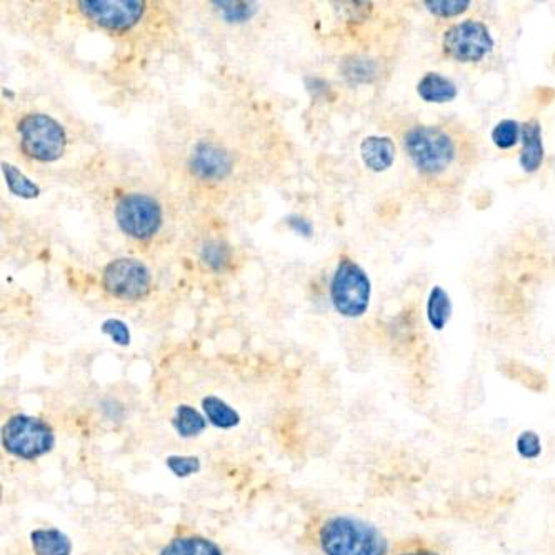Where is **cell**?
<instances>
[{
    "label": "cell",
    "mask_w": 555,
    "mask_h": 555,
    "mask_svg": "<svg viewBox=\"0 0 555 555\" xmlns=\"http://www.w3.org/2000/svg\"><path fill=\"white\" fill-rule=\"evenodd\" d=\"M325 555H389V540L374 524L352 515H334L320 525Z\"/></svg>",
    "instance_id": "obj_1"
},
{
    "label": "cell",
    "mask_w": 555,
    "mask_h": 555,
    "mask_svg": "<svg viewBox=\"0 0 555 555\" xmlns=\"http://www.w3.org/2000/svg\"><path fill=\"white\" fill-rule=\"evenodd\" d=\"M404 149L422 174L439 175L455 159V142L447 130L435 125H415L404 135Z\"/></svg>",
    "instance_id": "obj_2"
},
{
    "label": "cell",
    "mask_w": 555,
    "mask_h": 555,
    "mask_svg": "<svg viewBox=\"0 0 555 555\" xmlns=\"http://www.w3.org/2000/svg\"><path fill=\"white\" fill-rule=\"evenodd\" d=\"M2 445L17 459H39L54 449V430L39 417L12 415L2 429Z\"/></svg>",
    "instance_id": "obj_3"
},
{
    "label": "cell",
    "mask_w": 555,
    "mask_h": 555,
    "mask_svg": "<svg viewBox=\"0 0 555 555\" xmlns=\"http://www.w3.org/2000/svg\"><path fill=\"white\" fill-rule=\"evenodd\" d=\"M369 275L349 257H342L330 282V299L335 310L344 317L357 319L367 312L370 304Z\"/></svg>",
    "instance_id": "obj_4"
},
{
    "label": "cell",
    "mask_w": 555,
    "mask_h": 555,
    "mask_svg": "<svg viewBox=\"0 0 555 555\" xmlns=\"http://www.w3.org/2000/svg\"><path fill=\"white\" fill-rule=\"evenodd\" d=\"M20 149L30 159L55 162L64 154L67 137L57 120L47 114H27L17 124Z\"/></svg>",
    "instance_id": "obj_5"
},
{
    "label": "cell",
    "mask_w": 555,
    "mask_h": 555,
    "mask_svg": "<svg viewBox=\"0 0 555 555\" xmlns=\"http://www.w3.org/2000/svg\"><path fill=\"white\" fill-rule=\"evenodd\" d=\"M115 220L125 235L132 239L149 240L162 225V207L154 197L132 192L120 197L115 205Z\"/></svg>",
    "instance_id": "obj_6"
},
{
    "label": "cell",
    "mask_w": 555,
    "mask_h": 555,
    "mask_svg": "<svg viewBox=\"0 0 555 555\" xmlns=\"http://www.w3.org/2000/svg\"><path fill=\"white\" fill-rule=\"evenodd\" d=\"M442 49L450 59L472 64L480 62L485 55L494 49V39L487 25L479 20H464L459 24L450 25L442 37Z\"/></svg>",
    "instance_id": "obj_7"
},
{
    "label": "cell",
    "mask_w": 555,
    "mask_h": 555,
    "mask_svg": "<svg viewBox=\"0 0 555 555\" xmlns=\"http://www.w3.org/2000/svg\"><path fill=\"white\" fill-rule=\"evenodd\" d=\"M150 272L145 264L132 257H120L105 265L102 285L112 297L140 300L150 292Z\"/></svg>",
    "instance_id": "obj_8"
},
{
    "label": "cell",
    "mask_w": 555,
    "mask_h": 555,
    "mask_svg": "<svg viewBox=\"0 0 555 555\" xmlns=\"http://www.w3.org/2000/svg\"><path fill=\"white\" fill-rule=\"evenodd\" d=\"M79 9L94 24L125 32L142 19L145 4L142 0H80Z\"/></svg>",
    "instance_id": "obj_9"
},
{
    "label": "cell",
    "mask_w": 555,
    "mask_h": 555,
    "mask_svg": "<svg viewBox=\"0 0 555 555\" xmlns=\"http://www.w3.org/2000/svg\"><path fill=\"white\" fill-rule=\"evenodd\" d=\"M190 170L202 180H222L232 172V159L212 142H199L192 150Z\"/></svg>",
    "instance_id": "obj_10"
},
{
    "label": "cell",
    "mask_w": 555,
    "mask_h": 555,
    "mask_svg": "<svg viewBox=\"0 0 555 555\" xmlns=\"http://www.w3.org/2000/svg\"><path fill=\"white\" fill-rule=\"evenodd\" d=\"M520 167L527 174H534L544 162V144H542V127L539 120H529L522 125V152L519 157Z\"/></svg>",
    "instance_id": "obj_11"
},
{
    "label": "cell",
    "mask_w": 555,
    "mask_h": 555,
    "mask_svg": "<svg viewBox=\"0 0 555 555\" xmlns=\"http://www.w3.org/2000/svg\"><path fill=\"white\" fill-rule=\"evenodd\" d=\"M360 155L365 167L372 172H385L395 160V145L389 137L370 135L360 144Z\"/></svg>",
    "instance_id": "obj_12"
},
{
    "label": "cell",
    "mask_w": 555,
    "mask_h": 555,
    "mask_svg": "<svg viewBox=\"0 0 555 555\" xmlns=\"http://www.w3.org/2000/svg\"><path fill=\"white\" fill-rule=\"evenodd\" d=\"M417 94L420 99L429 104H445V102H452L459 94V90L454 80L439 72H429L419 80Z\"/></svg>",
    "instance_id": "obj_13"
},
{
    "label": "cell",
    "mask_w": 555,
    "mask_h": 555,
    "mask_svg": "<svg viewBox=\"0 0 555 555\" xmlns=\"http://www.w3.org/2000/svg\"><path fill=\"white\" fill-rule=\"evenodd\" d=\"M35 555H70L72 542L59 529H37L30 534Z\"/></svg>",
    "instance_id": "obj_14"
},
{
    "label": "cell",
    "mask_w": 555,
    "mask_h": 555,
    "mask_svg": "<svg viewBox=\"0 0 555 555\" xmlns=\"http://www.w3.org/2000/svg\"><path fill=\"white\" fill-rule=\"evenodd\" d=\"M160 555H224L219 545L199 535H184L170 540Z\"/></svg>",
    "instance_id": "obj_15"
},
{
    "label": "cell",
    "mask_w": 555,
    "mask_h": 555,
    "mask_svg": "<svg viewBox=\"0 0 555 555\" xmlns=\"http://www.w3.org/2000/svg\"><path fill=\"white\" fill-rule=\"evenodd\" d=\"M202 409L210 424L219 429H234L240 424L239 412L215 395H207L202 399Z\"/></svg>",
    "instance_id": "obj_16"
},
{
    "label": "cell",
    "mask_w": 555,
    "mask_h": 555,
    "mask_svg": "<svg viewBox=\"0 0 555 555\" xmlns=\"http://www.w3.org/2000/svg\"><path fill=\"white\" fill-rule=\"evenodd\" d=\"M452 317V300L440 285H435L430 290L427 299V319L434 330H444Z\"/></svg>",
    "instance_id": "obj_17"
},
{
    "label": "cell",
    "mask_w": 555,
    "mask_h": 555,
    "mask_svg": "<svg viewBox=\"0 0 555 555\" xmlns=\"http://www.w3.org/2000/svg\"><path fill=\"white\" fill-rule=\"evenodd\" d=\"M172 425H174V429L177 430L180 437L190 439V437H197V435L204 432L205 427H207V420H205L204 415L200 414L199 410L190 407V405L182 404L175 410Z\"/></svg>",
    "instance_id": "obj_18"
},
{
    "label": "cell",
    "mask_w": 555,
    "mask_h": 555,
    "mask_svg": "<svg viewBox=\"0 0 555 555\" xmlns=\"http://www.w3.org/2000/svg\"><path fill=\"white\" fill-rule=\"evenodd\" d=\"M2 172H4L5 184H7L12 194L22 197V199H37L39 197V185L35 184L34 180H30L27 175L22 174L15 165L4 162Z\"/></svg>",
    "instance_id": "obj_19"
},
{
    "label": "cell",
    "mask_w": 555,
    "mask_h": 555,
    "mask_svg": "<svg viewBox=\"0 0 555 555\" xmlns=\"http://www.w3.org/2000/svg\"><path fill=\"white\" fill-rule=\"evenodd\" d=\"M522 135V125L517 120L505 119L492 130V142L500 150H509L517 145Z\"/></svg>",
    "instance_id": "obj_20"
},
{
    "label": "cell",
    "mask_w": 555,
    "mask_h": 555,
    "mask_svg": "<svg viewBox=\"0 0 555 555\" xmlns=\"http://www.w3.org/2000/svg\"><path fill=\"white\" fill-rule=\"evenodd\" d=\"M214 5L227 22H237V24L252 19L259 9V5L255 2H239V0L234 2L222 0V2H214Z\"/></svg>",
    "instance_id": "obj_21"
},
{
    "label": "cell",
    "mask_w": 555,
    "mask_h": 555,
    "mask_svg": "<svg viewBox=\"0 0 555 555\" xmlns=\"http://www.w3.org/2000/svg\"><path fill=\"white\" fill-rule=\"evenodd\" d=\"M229 259V247L219 242V240H210V242L204 245V249H202V260H204V264L207 265L209 269L217 270V272L224 269Z\"/></svg>",
    "instance_id": "obj_22"
},
{
    "label": "cell",
    "mask_w": 555,
    "mask_h": 555,
    "mask_svg": "<svg viewBox=\"0 0 555 555\" xmlns=\"http://www.w3.org/2000/svg\"><path fill=\"white\" fill-rule=\"evenodd\" d=\"M515 450L524 460H537L542 454V440L535 430L520 432L515 440Z\"/></svg>",
    "instance_id": "obj_23"
},
{
    "label": "cell",
    "mask_w": 555,
    "mask_h": 555,
    "mask_svg": "<svg viewBox=\"0 0 555 555\" xmlns=\"http://www.w3.org/2000/svg\"><path fill=\"white\" fill-rule=\"evenodd\" d=\"M469 5L470 2L467 0H427L425 2V7L430 14L442 17V19L464 14L465 10L469 9Z\"/></svg>",
    "instance_id": "obj_24"
},
{
    "label": "cell",
    "mask_w": 555,
    "mask_h": 555,
    "mask_svg": "<svg viewBox=\"0 0 555 555\" xmlns=\"http://www.w3.org/2000/svg\"><path fill=\"white\" fill-rule=\"evenodd\" d=\"M165 464L172 474L182 477V479L197 474L200 470L199 457H194V455H169L165 459Z\"/></svg>",
    "instance_id": "obj_25"
},
{
    "label": "cell",
    "mask_w": 555,
    "mask_h": 555,
    "mask_svg": "<svg viewBox=\"0 0 555 555\" xmlns=\"http://www.w3.org/2000/svg\"><path fill=\"white\" fill-rule=\"evenodd\" d=\"M100 330H102L105 335H109L112 342H115L117 345L125 347V345L130 344V330L127 324L122 322V320L107 319L104 324H102V327H100Z\"/></svg>",
    "instance_id": "obj_26"
},
{
    "label": "cell",
    "mask_w": 555,
    "mask_h": 555,
    "mask_svg": "<svg viewBox=\"0 0 555 555\" xmlns=\"http://www.w3.org/2000/svg\"><path fill=\"white\" fill-rule=\"evenodd\" d=\"M394 555H440L434 549H430L427 545L419 544V542H409L407 545H402L400 549L395 550Z\"/></svg>",
    "instance_id": "obj_27"
},
{
    "label": "cell",
    "mask_w": 555,
    "mask_h": 555,
    "mask_svg": "<svg viewBox=\"0 0 555 555\" xmlns=\"http://www.w3.org/2000/svg\"><path fill=\"white\" fill-rule=\"evenodd\" d=\"M289 225L297 234L307 235V237L312 234V224H310L309 220L300 219V217H290Z\"/></svg>",
    "instance_id": "obj_28"
}]
</instances>
